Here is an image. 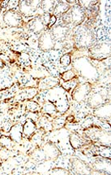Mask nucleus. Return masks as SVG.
I'll return each mask as SVG.
<instances>
[{"label":"nucleus","mask_w":111,"mask_h":175,"mask_svg":"<svg viewBox=\"0 0 111 175\" xmlns=\"http://www.w3.org/2000/svg\"><path fill=\"white\" fill-rule=\"evenodd\" d=\"M91 84L88 82L80 83V85L76 86L75 90L72 93V97L77 102H81L85 99L87 96L91 91Z\"/></svg>","instance_id":"1"},{"label":"nucleus","mask_w":111,"mask_h":175,"mask_svg":"<svg viewBox=\"0 0 111 175\" xmlns=\"http://www.w3.org/2000/svg\"><path fill=\"white\" fill-rule=\"evenodd\" d=\"M39 47L44 51H48L52 49L54 46V38L51 33H45L39 38V42H38Z\"/></svg>","instance_id":"2"},{"label":"nucleus","mask_w":111,"mask_h":175,"mask_svg":"<svg viewBox=\"0 0 111 175\" xmlns=\"http://www.w3.org/2000/svg\"><path fill=\"white\" fill-rule=\"evenodd\" d=\"M4 21L6 24L11 26H17L21 21V17L15 10H8L4 16Z\"/></svg>","instance_id":"3"},{"label":"nucleus","mask_w":111,"mask_h":175,"mask_svg":"<svg viewBox=\"0 0 111 175\" xmlns=\"http://www.w3.org/2000/svg\"><path fill=\"white\" fill-rule=\"evenodd\" d=\"M84 18V13L83 9L80 7L76 6L70 9V21L73 22L75 24H80V22L83 21Z\"/></svg>","instance_id":"4"},{"label":"nucleus","mask_w":111,"mask_h":175,"mask_svg":"<svg viewBox=\"0 0 111 175\" xmlns=\"http://www.w3.org/2000/svg\"><path fill=\"white\" fill-rule=\"evenodd\" d=\"M42 150L45 152L46 159H55L58 157V154H59V151L55 146L52 143V142H47L46 145L44 146Z\"/></svg>","instance_id":"5"},{"label":"nucleus","mask_w":111,"mask_h":175,"mask_svg":"<svg viewBox=\"0 0 111 175\" xmlns=\"http://www.w3.org/2000/svg\"><path fill=\"white\" fill-rule=\"evenodd\" d=\"M23 3H20V11L22 13L25 14V16H31L33 15L37 10V5L34 4V1H27V2H22Z\"/></svg>","instance_id":"6"},{"label":"nucleus","mask_w":111,"mask_h":175,"mask_svg":"<svg viewBox=\"0 0 111 175\" xmlns=\"http://www.w3.org/2000/svg\"><path fill=\"white\" fill-rule=\"evenodd\" d=\"M105 95L102 93H95L88 98V104L92 108H98L104 104Z\"/></svg>","instance_id":"7"},{"label":"nucleus","mask_w":111,"mask_h":175,"mask_svg":"<svg viewBox=\"0 0 111 175\" xmlns=\"http://www.w3.org/2000/svg\"><path fill=\"white\" fill-rule=\"evenodd\" d=\"M37 93H38V90L35 88H28L20 92L16 96V98L19 100H29L33 97H35Z\"/></svg>","instance_id":"8"},{"label":"nucleus","mask_w":111,"mask_h":175,"mask_svg":"<svg viewBox=\"0 0 111 175\" xmlns=\"http://www.w3.org/2000/svg\"><path fill=\"white\" fill-rule=\"evenodd\" d=\"M45 25L40 17H35L33 20L29 22V30L33 31V33H38L43 30Z\"/></svg>","instance_id":"9"},{"label":"nucleus","mask_w":111,"mask_h":175,"mask_svg":"<svg viewBox=\"0 0 111 175\" xmlns=\"http://www.w3.org/2000/svg\"><path fill=\"white\" fill-rule=\"evenodd\" d=\"M22 126L20 124L15 125L12 126L10 130V136L12 141L16 142H20L22 139V132H21Z\"/></svg>","instance_id":"10"},{"label":"nucleus","mask_w":111,"mask_h":175,"mask_svg":"<svg viewBox=\"0 0 111 175\" xmlns=\"http://www.w3.org/2000/svg\"><path fill=\"white\" fill-rule=\"evenodd\" d=\"M22 128H23V134L26 136H30V135H33L34 134L37 127H36L35 123L33 120L28 119V120H26Z\"/></svg>","instance_id":"11"},{"label":"nucleus","mask_w":111,"mask_h":175,"mask_svg":"<svg viewBox=\"0 0 111 175\" xmlns=\"http://www.w3.org/2000/svg\"><path fill=\"white\" fill-rule=\"evenodd\" d=\"M70 9V7L65 3V2H58L55 4L54 8V17H59L62 14L66 13Z\"/></svg>","instance_id":"12"},{"label":"nucleus","mask_w":111,"mask_h":175,"mask_svg":"<svg viewBox=\"0 0 111 175\" xmlns=\"http://www.w3.org/2000/svg\"><path fill=\"white\" fill-rule=\"evenodd\" d=\"M58 83V80L55 77H48L44 78L40 83V87L41 89H50V88L54 87Z\"/></svg>","instance_id":"13"},{"label":"nucleus","mask_w":111,"mask_h":175,"mask_svg":"<svg viewBox=\"0 0 111 175\" xmlns=\"http://www.w3.org/2000/svg\"><path fill=\"white\" fill-rule=\"evenodd\" d=\"M95 114L100 117H110V104L102 106V107H98Z\"/></svg>","instance_id":"14"},{"label":"nucleus","mask_w":111,"mask_h":175,"mask_svg":"<svg viewBox=\"0 0 111 175\" xmlns=\"http://www.w3.org/2000/svg\"><path fill=\"white\" fill-rule=\"evenodd\" d=\"M73 168L76 173H89L88 170H87L86 165L80 161H73Z\"/></svg>","instance_id":"15"},{"label":"nucleus","mask_w":111,"mask_h":175,"mask_svg":"<svg viewBox=\"0 0 111 175\" xmlns=\"http://www.w3.org/2000/svg\"><path fill=\"white\" fill-rule=\"evenodd\" d=\"M67 32H68L67 28L62 27V26L59 25V26L54 28L53 31H52L51 34L54 39H61V38H63L67 34Z\"/></svg>","instance_id":"16"},{"label":"nucleus","mask_w":111,"mask_h":175,"mask_svg":"<svg viewBox=\"0 0 111 175\" xmlns=\"http://www.w3.org/2000/svg\"><path fill=\"white\" fill-rule=\"evenodd\" d=\"M70 143L71 147L75 149L80 148L82 146V140L80 137L76 134H71L69 137Z\"/></svg>","instance_id":"17"},{"label":"nucleus","mask_w":111,"mask_h":175,"mask_svg":"<svg viewBox=\"0 0 111 175\" xmlns=\"http://www.w3.org/2000/svg\"><path fill=\"white\" fill-rule=\"evenodd\" d=\"M92 42V33L90 32H84L80 38V43L83 47L88 46Z\"/></svg>","instance_id":"18"},{"label":"nucleus","mask_w":111,"mask_h":175,"mask_svg":"<svg viewBox=\"0 0 111 175\" xmlns=\"http://www.w3.org/2000/svg\"><path fill=\"white\" fill-rule=\"evenodd\" d=\"M42 109H43L44 112H46V114H49V115H54L58 112V109L56 108V107L50 102H47L44 104Z\"/></svg>","instance_id":"19"},{"label":"nucleus","mask_w":111,"mask_h":175,"mask_svg":"<svg viewBox=\"0 0 111 175\" xmlns=\"http://www.w3.org/2000/svg\"><path fill=\"white\" fill-rule=\"evenodd\" d=\"M42 9L44 10V11L46 13L50 14V12L54 11V2L53 1H45V2H42Z\"/></svg>","instance_id":"20"},{"label":"nucleus","mask_w":111,"mask_h":175,"mask_svg":"<svg viewBox=\"0 0 111 175\" xmlns=\"http://www.w3.org/2000/svg\"><path fill=\"white\" fill-rule=\"evenodd\" d=\"M26 108H27L29 112H38L39 108H40V106L39 104L35 101H33V100H29L26 103Z\"/></svg>","instance_id":"21"},{"label":"nucleus","mask_w":111,"mask_h":175,"mask_svg":"<svg viewBox=\"0 0 111 175\" xmlns=\"http://www.w3.org/2000/svg\"><path fill=\"white\" fill-rule=\"evenodd\" d=\"M0 145L4 148H11L12 145V140L8 137L3 135V136L0 137Z\"/></svg>","instance_id":"22"},{"label":"nucleus","mask_w":111,"mask_h":175,"mask_svg":"<svg viewBox=\"0 0 111 175\" xmlns=\"http://www.w3.org/2000/svg\"><path fill=\"white\" fill-rule=\"evenodd\" d=\"M62 77V79L65 82H68V81H71L73 79L74 77H76V74L74 73V71L72 70H68V71L63 73L61 75Z\"/></svg>","instance_id":"23"},{"label":"nucleus","mask_w":111,"mask_h":175,"mask_svg":"<svg viewBox=\"0 0 111 175\" xmlns=\"http://www.w3.org/2000/svg\"><path fill=\"white\" fill-rule=\"evenodd\" d=\"M33 157L37 161H43V160L46 159L45 152H44V151L42 149L35 151L33 154Z\"/></svg>","instance_id":"24"},{"label":"nucleus","mask_w":111,"mask_h":175,"mask_svg":"<svg viewBox=\"0 0 111 175\" xmlns=\"http://www.w3.org/2000/svg\"><path fill=\"white\" fill-rule=\"evenodd\" d=\"M40 123H41V126H42L46 130H47V131H48V130H50L53 129V124H52L51 122H50L49 120H47L46 118L45 117L41 118Z\"/></svg>","instance_id":"25"},{"label":"nucleus","mask_w":111,"mask_h":175,"mask_svg":"<svg viewBox=\"0 0 111 175\" xmlns=\"http://www.w3.org/2000/svg\"><path fill=\"white\" fill-rule=\"evenodd\" d=\"M71 62L70 54H65L60 58V64L63 66H68Z\"/></svg>","instance_id":"26"},{"label":"nucleus","mask_w":111,"mask_h":175,"mask_svg":"<svg viewBox=\"0 0 111 175\" xmlns=\"http://www.w3.org/2000/svg\"><path fill=\"white\" fill-rule=\"evenodd\" d=\"M50 173L51 174H68V171L62 168H54L51 170Z\"/></svg>","instance_id":"27"},{"label":"nucleus","mask_w":111,"mask_h":175,"mask_svg":"<svg viewBox=\"0 0 111 175\" xmlns=\"http://www.w3.org/2000/svg\"><path fill=\"white\" fill-rule=\"evenodd\" d=\"M9 156H10V152L7 148H3V149L0 150V158L3 160H7L9 158Z\"/></svg>","instance_id":"28"},{"label":"nucleus","mask_w":111,"mask_h":175,"mask_svg":"<svg viewBox=\"0 0 111 175\" xmlns=\"http://www.w3.org/2000/svg\"><path fill=\"white\" fill-rule=\"evenodd\" d=\"M33 142L37 144V145H39V144H41V141H42V137H41V134L38 133V134H34L33 136Z\"/></svg>","instance_id":"29"},{"label":"nucleus","mask_w":111,"mask_h":175,"mask_svg":"<svg viewBox=\"0 0 111 175\" xmlns=\"http://www.w3.org/2000/svg\"><path fill=\"white\" fill-rule=\"evenodd\" d=\"M65 124V120H62V119H58L54 122V125H53V127L54 128H61L62 126H64Z\"/></svg>","instance_id":"30"},{"label":"nucleus","mask_w":111,"mask_h":175,"mask_svg":"<svg viewBox=\"0 0 111 175\" xmlns=\"http://www.w3.org/2000/svg\"><path fill=\"white\" fill-rule=\"evenodd\" d=\"M50 17H51V15H50V14L46 13L45 15H43V16L41 17V20H42V22H43L44 25H48V24H49Z\"/></svg>","instance_id":"31"},{"label":"nucleus","mask_w":111,"mask_h":175,"mask_svg":"<svg viewBox=\"0 0 111 175\" xmlns=\"http://www.w3.org/2000/svg\"><path fill=\"white\" fill-rule=\"evenodd\" d=\"M11 127H12L11 123V122H9V121H7L6 123H4L3 125V129L5 132H10Z\"/></svg>","instance_id":"32"},{"label":"nucleus","mask_w":111,"mask_h":175,"mask_svg":"<svg viewBox=\"0 0 111 175\" xmlns=\"http://www.w3.org/2000/svg\"><path fill=\"white\" fill-rule=\"evenodd\" d=\"M56 20H57V17H54V16H51L50 17V21H49V24H48V28L49 29H50V28L53 26V25L55 24V22H56Z\"/></svg>","instance_id":"33"},{"label":"nucleus","mask_w":111,"mask_h":175,"mask_svg":"<svg viewBox=\"0 0 111 175\" xmlns=\"http://www.w3.org/2000/svg\"><path fill=\"white\" fill-rule=\"evenodd\" d=\"M3 117L2 116H0V127L3 126Z\"/></svg>","instance_id":"34"},{"label":"nucleus","mask_w":111,"mask_h":175,"mask_svg":"<svg viewBox=\"0 0 111 175\" xmlns=\"http://www.w3.org/2000/svg\"><path fill=\"white\" fill-rule=\"evenodd\" d=\"M3 67V63L2 61H0V68H2Z\"/></svg>","instance_id":"35"},{"label":"nucleus","mask_w":111,"mask_h":175,"mask_svg":"<svg viewBox=\"0 0 111 175\" xmlns=\"http://www.w3.org/2000/svg\"><path fill=\"white\" fill-rule=\"evenodd\" d=\"M0 166H1V164H0Z\"/></svg>","instance_id":"36"}]
</instances>
